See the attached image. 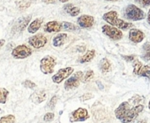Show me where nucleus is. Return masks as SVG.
Instances as JSON below:
<instances>
[{
	"label": "nucleus",
	"mask_w": 150,
	"mask_h": 123,
	"mask_svg": "<svg viewBox=\"0 0 150 123\" xmlns=\"http://www.w3.org/2000/svg\"><path fill=\"white\" fill-rule=\"evenodd\" d=\"M89 118V114L87 111L84 108H79L75 110L74 112L72 113L70 120L72 122H76V121H84Z\"/></svg>",
	"instance_id": "10"
},
{
	"label": "nucleus",
	"mask_w": 150,
	"mask_h": 123,
	"mask_svg": "<svg viewBox=\"0 0 150 123\" xmlns=\"http://www.w3.org/2000/svg\"><path fill=\"white\" fill-rule=\"evenodd\" d=\"M31 20V15H28L27 17H21L13 25V31L15 32H21L24 30L27 26L28 25V22Z\"/></svg>",
	"instance_id": "11"
},
{
	"label": "nucleus",
	"mask_w": 150,
	"mask_h": 123,
	"mask_svg": "<svg viewBox=\"0 0 150 123\" xmlns=\"http://www.w3.org/2000/svg\"><path fill=\"white\" fill-rule=\"evenodd\" d=\"M145 17L146 15L144 12L134 5H127L124 10V18L129 20H141L145 19Z\"/></svg>",
	"instance_id": "3"
},
{
	"label": "nucleus",
	"mask_w": 150,
	"mask_h": 123,
	"mask_svg": "<svg viewBox=\"0 0 150 123\" xmlns=\"http://www.w3.org/2000/svg\"><path fill=\"white\" fill-rule=\"evenodd\" d=\"M143 50L145 53L142 55V59L145 61L150 60V43H146L143 45Z\"/></svg>",
	"instance_id": "22"
},
{
	"label": "nucleus",
	"mask_w": 150,
	"mask_h": 123,
	"mask_svg": "<svg viewBox=\"0 0 150 123\" xmlns=\"http://www.w3.org/2000/svg\"><path fill=\"white\" fill-rule=\"evenodd\" d=\"M14 122H15L14 115L9 114L7 116L0 118V123H14Z\"/></svg>",
	"instance_id": "25"
},
{
	"label": "nucleus",
	"mask_w": 150,
	"mask_h": 123,
	"mask_svg": "<svg viewBox=\"0 0 150 123\" xmlns=\"http://www.w3.org/2000/svg\"><path fill=\"white\" fill-rule=\"evenodd\" d=\"M60 30H62V22H59L56 20L47 22L44 26V31L48 33L59 32Z\"/></svg>",
	"instance_id": "14"
},
{
	"label": "nucleus",
	"mask_w": 150,
	"mask_h": 123,
	"mask_svg": "<svg viewBox=\"0 0 150 123\" xmlns=\"http://www.w3.org/2000/svg\"><path fill=\"white\" fill-rule=\"evenodd\" d=\"M102 33L106 35L107 36L114 41H118V40H120L122 37H123V33L121 32V30H119V29L114 27V26H111V25H103L102 28Z\"/></svg>",
	"instance_id": "5"
},
{
	"label": "nucleus",
	"mask_w": 150,
	"mask_h": 123,
	"mask_svg": "<svg viewBox=\"0 0 150 123\" xmlns=\"http://www.w3.org/2000/svg\"><path fill=\"white\" fill-rule=\"evenodd\" d=\"M118 13L116 11H110L102 16V19L106 22H108L110 25L116 27L119 29L127 30L128 29L133 27V24L130 22H126L123 20L118 18Z\"/></svg>",
	"instance_id": "2"
},
{
	"label": "nucleus",
	"mask_w": 150,
	"mask_h": 123,
	"mask_svg": "<svg viewBox=\"0 0 150 123\" xmlns=\"http://www.w3.org/2000/svg\"><path fill=\"white\" fill-rule=\"evenodd\" d=\"M42 2L45 4H54L56 3V0H42Z\"/></svg>",
	"instance_id": "34"
},
{
	"label": "nucleus",
	"mask_w": 150,
	"mask_h": 123,
	"mask_svg": "<svg viewBox=\"0 0 150 123\" xmlns=\"http://www.w3.org/2000/svg\"><path fill=\"white\" fill-rule=\"evenodd\" d=\"M147 22H148L149 26H150V10L148 11V14H147Z\"/></svg>",
	"instance_id": "36"
},
{
	"label": "nucleus",
	"mask_w": 150,
	"mask_h": 123,
	"mask_svg": "<svg viewBox=\"0 0 150 123\" xmlns=\"http://www.w3.org/2000/svg\"><path fill=\"white\" fill-rule=\"evenodd\" d=\"M135 1L143 7H147L150 5V0H135Z\"/></svg>",
	"instance_id": "29"
},
{
	"label": "nucleus",
	"mask_w": 150,
	"mask_h": 123,
	"mask_svg": "<svg viewBox=\"0 0 150 123\" xmlns=\"http://www.w3.org/2000/svg\"><path fill=\"white\" fill-rule=\"evenodd\" d=\"M53 119H54V113H46V114L44 115V117H43V120H44V121H46V122L51 121Z\"/></svg>",
	"instance_id": "32"
},
{
	"label": "nucleus",
	"mask_w": 150,
	"mask_h": 123,
	"mask_svg": "<svg viewBox=\"0 0 150 123\" xmlns=\"http://www.w3.org/2000/svg\"><path fill=\"white\" fill-rule=\"evenodd\" d=\"M77 21L79 27H81L83 29H89L93 26L95 19L93 16H90V15H81L78 18Z\"/></svg>",
	"instance_id": "12"
},
{
	"label": "nucleus",
	"mask_w": 150,
	"mask_h": 123,
	"mask_svg": "<svg viewBox=\"0 0 150 123\" xmlns=\"http://www.w3.org/2000/svg\"><path fill=\"white\" fill-rule=\"evenodd\" d=\"M143 109V105H136L132 106L130 102H124L115 111V114L121 122L129 123L137 118V116L141 112H142Z\"/></svg>",
	"instance_id": "1"
},
{
	"label": "nucleus",
	"mask_w": 150,
	"mask_h": 123,
	"mask_svg": "<svg viewBox=\"0 0 150 123\" xmlns=\"http://www.w3.org/2000/svg\"><path fill=\"white\" fill-rule=\"evenodd\" d=\"M64 10L66 12V13H67L68 14H70V15L73 16V17H75V16L79 15V12H80V10H79V7L73 6L72 4L65 5L64 6Z\"/></svg>",
	"instance_id": "18"
},
{
	"label": "nucleus",
	"mask_w": 150,
	"mask_h": 123,
	"mask_svg": "<svg viewBox=\"0 0 150 123\" xmlns=\"http://www.w3.org/2000/svg\"><path fill=\"white\" fill-rule=\"evenodd\" d=\"M138 123H147V121L144 120H141V121H139V122H138Z\"/></svg>",
	"instance_id": "38"
},
{
	"label": "nucleus",
	"mask_w": 150,
	"mask_h": 123,
	"mask_svg": "<svg viewBox=\"0 0 150 123\" xmlns=\"http://www.w3.org/2000/svg\"><path fill=\"white\" fill-rule=\"evenodd\" d=\"M93 97H94V95H93V94H91V93H86V94H84L83 96H80L79 99L81 100V101H86V100L91 99V98H93Z\"/></svg>",
	"instance_id": "30"
},
{
	"label": "nucleus",
	"mask_w": 150,
	"mask_h": 123,
	"mask_svg": "<svg viewBox=\"0 0 150 123\" xmlns=\"http://www.w3.org/2000/svg\"><path fill=\"white\" fill-rule=\"evenodd\" d=\"M60 2H62V3H65V2H67V1H69V0H59Z\"/></svg>",
	"instance_id": "37"
},
{
	"label": "nucleus",
	"mask_w": 150,
	"mask_h": 123,
	"mask_svg": "<svg viewBox=\"0 0 150 123\" xmlns=\"http://www.w3.org/2000/svg\"><path fill=\"white\" fill-rule=\"evenodd\" d=\"M73 73V67H65L59 70L56 75L52 76V81L55 83H61L65 79L70 76Z\"/></svg>",
	"instance_id": "8"
},
{
	"label": "nucleus",
	"mask_w": 150,
	"mask_h": 123,
	"mask_svg": "<svg viewBox=\"0 0 150 123\" xmlns=\"http://www.w3.org/2000/svg\"><path fill=\"white\" fill-rule=\"evenodd\" d=\"M107 1H114V2H116V1H118V0H107Z\"/></svg>",
	"instance_id": "39"
},
{
	"label": "nucleus",
	"mask_w": 150,
	"mask_h": 123,
	"mask_svg": "<svg viewBox=\"0 0 150 123\" xmlns=\"http://www.w3.org/2000/svg\"><path fill=\"white\" fill-rule=\"evenodd\" d=\"M55 66H56V59L55 58L51 56H46L41 59L40 68H41V71L43 73H45V75L52 73L54 71Z\"/></svg>",
	"instance_id": "4"
},
{
	"label": "nucleus",
	"mask_w": 150,
	"mask_h": 123,
	"mask_svg": "<svg viewBox=\"0 0 150 123\" xmlns=\"http://www.w3.org/2000/svg\"><path fill=\"white\" fill-rule=\"evenodd\" d=\"M133 73H134V75H138L139 73V72H140V70H141V68L142 67V64L140 62L139 60H137V59H135V61L133 62Z\"/></svg>",
	"instance_id": "26"
},
{
	"label": "nucleus",
	"mask_w": 150,
	"mask_h": 123,
	"mask_svg": "<svg viewBox=\"0 0 150 123\" xmlns=\"http://www.w3.org/2000/svg\"><path fill=\"white\" fill-rule=\"evenodd\" d=\"M9 91L5 88H0V104H5Z\"/></svg>",
	"instance_id": "24"
},
{
	"label": "nucleus",
	"mask_w": 150,
	"mask_h": 123,
	"mask_svg": "<svg viewBox=\"0 0 150 123\" xmlns=\"http://www.w3.org/2000/svg\"><path fill=\"white\" fill-rule=\"evenodd\" d=\"M23 86L26 88H28V89H34L36 87V84L34 83L33 82H31L30 80H26L25 82H23Z\"/></svg>",
	"instance_id": "28"
},
{
	"label": "nucleus",
	"mask_w": 150,
	"mask_h": 123,
	"mask_svg": "<svg viewBox=\"0 0 150 123\" xmlns=\"http://www.w3.org/2000/svg\"><path fill=\"white\" fill-rule=\"evenodd\" d=\"M99 67L101 69V71L105 73H108L110 71L111 69V65H110V62L107 59V58H102L101 61H100V64H99Z\"/></svg>",
	"instance_id": "19"
},
{
	"label": "nucleus",
	"mask_w": 150,
	"mask_h": 123,
	"mask_svg": "<svg viewBox=\"0 0 150 123\" xmlns=\"http://www.w3.org/2000/svg\"><path fill=\"white\" fill-rule=\"evenodd\" d=\"M95 55H96V51L95 50L88 51L84 56H82L81 58L79 59V63H87V62H89V61H91L92 59L94 58Z\"/></svg>",
	"instance_id": "20"
},
{
	"label": "nucleus",
	"mask_w": 150,
	"mask_h": 123,
	"mask_svg": "<svg viewBox=\"0 0 150 123\" xmlns=\"http://www.w3.org/2000/svg\"><path fill=\"white\" fill-rule=\"evenodd\" d=\"M148 108L150 109V101H149V103H148Z\"/></svg>",
	"instance_id": "40"
},
{
	"label": "nucleus",
	"mask_w": 150,
	"mask_h": 123,
	"mask_svg": "<svg viewBox=\"0 0 150 123\" xmlns=\"http://www.w3.org/2000/svg\"><path fill=\"white\" fill-rule=\"evenodd\" d=\"M144 37H145L144 33L140 29H130L129 31V39L133 43H139L143 41Z\"/></svg>",
	"instance_id": "13"
},
{
	"label": "nucleus",
	"mask_w": 150,
	"mask_h": 123,
	"mask_svg": "<svg viewBox=\"0 0 150 123\" xmlns=\"http://www.w3.org/2000/svg\"><path fill=\"white\" fill-rule=\"evenodd\" d=\"M66 37H67V35L65 34V33L57 34L55 37L53 38V41H52L53 45L55 47H59V46L63 45L64 43H65V40L66 39Z\"/></svg>",
	"instance_id": "17"
},
{
	"label": "nucleus",
	"mask_w": 150,
	"mask_h": 123,
	"mask_svg": "<svg viewBox=\"0 0 150 123\" xmlns=\"http://www.w3.org/2000/svg\"><path fill=\"white\" fill-rule=\"evenodd\" d=\"M82 79V72H77L73 76H71L69 79L66 80V82H65V89L66 90H72V89H75L79 85L80 80Z\"/></svg>",
	"instance_id": "7"
},
{
	"label": "nucleus",
	"mask_w": 150,
	"mask_h": 123,
	"mask_svg": "<svg viewBox=\"0 0 150 123\" xmlns=\"http://www.w3.org/2000/svg\"><path fill=\"white\" fill-rule=\"evenodd\" d=\"M5 39H1V40H0V48H1L5 44Z\"/></svg>",
	"instance_id": "35"
},
{
	"label": "nucleus",
	"mask_w": 150,
	"mask_h": 123,
	"mask_svg": "<svg viewBox=\"0 0 150 123\" xmlns=\"http://www.w3.org/2000/svg\"><path fill=\"white\" fill-rule=\"evenodd\" d=\"M28 43L34 48L40 49L47 43V38H46V36H44L42 34H38L34 36H31L28 39Z\"/></svg>",
	"instance_id": "9"
},
{
	"label": "nucleus",
	"mask_w": 150,
	"mask_h": 123,
	"mask_svg": "<svg viewBox=\"0 0 150 123\" xmlns=\"http://www.w3.org/2000/svg\"><path fill=\"white\" fill-rule=\"evenodd\" d=\"M31 54H32V50L25 44H21L15 47L13 50V52H11V56L14 58H18V59L26 58L29 57Z\"/></svg>",
	"instance_id": "6"
},
{
	"label": "nucleus",
	"mask_w": 150,
	"mask_h": 123,
	"mask_svg": "<svg viewBox=\"0 0 150 123\" xmlns=\"http://www.w3.org/2000/svg\"><path fill=\"white\" fill-rule=\"evenodd\" d=\"M46 92L43 90H39L37 91H34L30 96V100L34 104H40L46 99Z\"/></svg>",
	"instance_id": "15"
},
{
	"label": "nucleus",
	"mask_w": 150,
	"mask_h": 123,
	"mask_svg": "<svg viewBox=\"0 0 150 123\" xmlns=\"http://www.w3.org/2000/svg\"><path fill=\"white\" fill-rule=\"evenodd\" d=\"M77 29V27L75 25H73V23L67 22V21H64L62 22V30H65V31H74Z\"/></svg>",
	"instance_id": "23"
},
{
	"label": "nucleus",
	"mask_w": 150,
	"mask_h": 123,
	"mask_svg": "<svg viewBox=\"0 0 150 123\" xmlns=\"http://www.w3.org/2000/svg\"><path fill=\"white\" fill-rule=\"evenodd\" d=\"M94 75H95L94 72L92 71V70H88V71L86 73V75H85V77H84L83 82H89L91 79H93Z\"/></svg>",
	"instance_id": "27"
},
{
	"label": "nucleus",
	"mask_w": 150,
	"mask_h": 123,
	"mask_svg": "<svg viewBox=\"0 0 150 123\" xmlns=\"http://www.w3.org/2000/svg\"><path fill=\"white\" fill-rule=\"evenodd\" d=\"M57 97L56 96H54L51 98V99H50V101L49 102L48 107L50 108V109H54V107H55V105H56V104H57Z\"/></svg>",
	"instance_id": "31"
},
{
	"label": "nucleus",
	"mask_w": 150,
	"mask_h": 123,
	"mask_svg": "<svg viewBox=\"0 0 150 123\" xmlns=\"http://www.w3.org/2000/svg\"><path fill=\"white\" fill-rule=\"evenodd\" d=\"M122 57L124 58V59H125L126 61H128V62H131V61L134 60L135 58H136V56H134V55H130V56H122Z\"/></svg>",
	"instance_id": "33"
},
{
	"label": "nucleus",
	"mask_w": 150,
	"mask_h": 123,
	"mask_svg": "<svg viewBox=\"0 0 150 123\" xmlns=\"http://www.w3.org/2000/svg\"><path fill=\"white\" fill-rule=\"evenodd\" d=\"M42 19H36L34 20H33L30 25L28 28V30L30 34H34L36 33V31H38L42 26Z\"/></svg>",
	"instance_id": "16"
},
{
	"label": "nucleus",
	"mask_w": 150,
	"mask_h": 123,
	"mask_svg": "<svg viewBox=\"0 0 150 123\" xmlns=\"http://www.w3.org/2000/svg\"><path fill=\"white\" fill-rule=\"evenodd\" d=\"M140 76L142 77H146L147 78V80L150 82V67L149 66H144L141 68L139 73H138Z\"/></svg>",
	"instance_id": "21"
}]
</instances>
